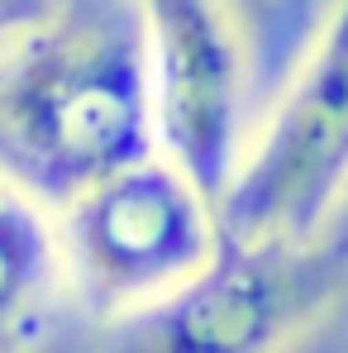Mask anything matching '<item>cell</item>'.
Here are the masks:
<instances>
[{"label":"cell","instance_id":"6da1fadb","mask_svg":"<svg viewBox=\"0 0 348 353\" xmlns=\"http://www.w3.org/2000/svg\"><path fill=\"white\" fill-rule=\"evenodd\" d=\"M153 153L134 0H58L0 48V176L48 215Z\"/></svg>","mask_w":348,"mask_h":353},{"label":"cell","instance_id":"7a4b0ae2","mask_svg":"<svg viewBox=\"0 0 348 353\" xmlns=\"http://www.w3.org/2000/svg\"><path fill=\"white\" fill-rule=\"evenodd\" d=\"M348 277V239L220 234L210 263L181 287L101 325V353H277L339 296Z\"/></svg>","mask_w":348,"mask_h":353},{"label":"cell","instance_id":"3957f363","mask_svg":"<svg viewBox=\"0 0 348 353\" xmlns=\"http://www.w3.org/2000/svg\"><path fill=\"white\" fill-rule=\"evenodd\" d=\"M348 196V0H334L310 53L291 72L272 115L243 143L225 196L220 234L243 243L320 239Z\"/></svg>","mask_w":348,"mask_h":353},{"label":"cell","instance_id":"277c9868","mask_svg":"<svg viewBox=\"0 0 348 353\" xmlns=\"http://www.w3.org/2000/svg\"><path fill=\"white\" fill-rule=\"evenodd\" d=\"M53 230L62 287L101 325L163 301L220 243L215 205L158 153L81 191Z\"/></svg>","mask_w":348,"mask_h":353},{"label":"cell","instance_id":"5b68a950","mask_svg":"<svg viewBox=\"0 0 348 353\" xmlns=\"http://www.w3.org/2000/svg\"><path fill=\"white\" fill-rule=\"evenodd\" d=\"M153 143L210 205L243 153L248 62L225 0H134Z\"/></svg>","mask_w":348,"mask_h":353},{"label":"cell","instance_id":"8992f818","mask_svg":"<svg viewBox=\"0 0 348 353\" xmlns=\"http://www.w3.org/2000/svg\"><path fill=\"white\" fill-rule=\"evenodd\" d=\"M62 296L67 287L53 215L0 176V353L34 349Z\"/></svg>","mask_w":348,"mask_h":353},{"label":"cell","instance_id":"52a82bcc","mask_svg":"<svg viewBox=\"0 0 348 353\" xmlns=\"http://www.w3.org/2000/svg\"><path fill=\"white\" fill-rule=\"evenodd\" d=\"M53 10H58V0H0V48L34 34Z\"/></svg>","mask_w":348,"mask_h":353}]
</instances>
